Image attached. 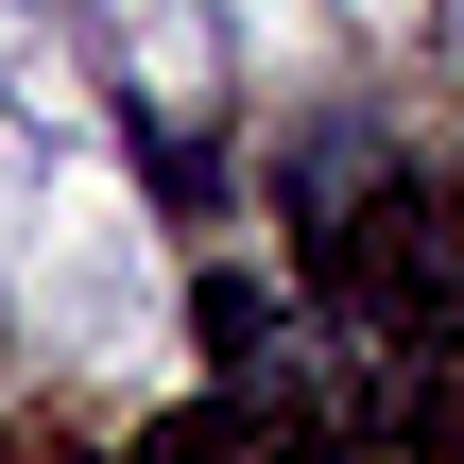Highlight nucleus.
<instances>
[{"instance_id":"obj_1","label":"nucleus","mask_w":464,"mask_h":464,"mask_svg":"<svg viewBox=\"0 0 464 464\" xmlns=\"http://www.w3.org/2000/svg\"><path fill=\"white\" fill-rule=\"evenodd\" d=\"M189 327H207L224 396H276V413H310V362H293V310H276L258 276H207V293H189Z\"/></svg>"}]
</instances>
